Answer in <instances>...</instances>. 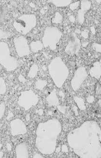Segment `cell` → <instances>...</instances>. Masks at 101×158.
<instances>
[{
  "label": "cell",
  "instance_id": "7a4b0ae2",
  "mask_svg": "<svg viewBox=\"0 0 101 158\" xmlns=\"http://www.w3.org/2000/svg\"><path fill=\"white\" fill-rule=\"evenodd\" d=\"M62 131L59 120L54 118L41 122L36 129L35 145L38 151L44 155H50L55 151L57 139Z\"/></svg>",
  "mask_w": 101,
  "mask_h": 158
},
{
  "label": "cell",
  "instance_id": "cb8c5ba5",
  "mask_svg": "<svg viewBox=\"0 0 101 158\" xmlns=\"http://www.w3.org/2000/svg\"><path fill=\"white\" fill-rule=\"evenodd\" d=\"M12 33L10 32H6L5 31L0 30V40L1 39H7L10 37Z\"/></svg>",
  "mask_w": 101,
  "mask_h": 158
},
{
  "label": "cell",
  "instance_id": "d4e9b609",
  "mask_svg": "<svg viewBox=\"0 0 101 158\" xmlns=\"http://www.w3.org/2000/svg\"><path fill=\"white\" fill-rule=\"evenodd\" d=\"M5 109H6V105L5 102H2L0 104V119H1L3 117Z\"/></svg>",
  "mask_w": 101,
  "mask_h": 158
},
{
  "label": "cell",
  "instance_id": "74e56055",
  "mask_svg": "<svg viewBox=\"0 0 101 158\" xmlns=\"http://www.w3.org/2000/svg\"><path fill=\"white\" fill-rule=\"evenodd\" d=\"M59 95L61 97H62V100H64V98L65 97V94L62 91H60L59 92Z\"/></svg>",
  "mask_w": 101,
  "mask_h": 158
},
{
  "label": "cell",
  "instance_id": "8d00e7d4",
  "mask_svg": "<svg viewBox=\"0 0 101 158\" xmlns=\"http://www.w3.org/2000/svg\"><path fill=\"white\" fill-rule=\"evenodd\" d=\"M33 158H43V157L42 156V155L40 154L39 153L35 154V155H33Z\"/></svg>",
  "mask_w": 101,
  "mask_h": 158
},
{
  "label": "cell",
  "instance_id": "60d3db41",
  "mask_svg": "<svg viewBox=\"0 0 101 158\" xmlns=\"http://www.w3.org/2000/svg\"><path fill=\"white\" fill-rule=\"evenodd\" d=\"M88 42H82V44H81V45H82L84 47H86L87 45H88Z\"/></svg>",
  "mask_w": 101,
  "mask_h": 158
},
{
  "label": "cell",
  "instance_id": "52a82bcc",
  "mask_svg": "<svg viewBox=\"0 0 101 158\" xmlns=\"http://www.w3.org/2000/svg\"><path fill=\"white\" fill-rule=\"evenodd\" d=\"M39 100L38 96L33 90H26L21 93L18 97V104L27 111L36 105Z\"/></svg>",
  "mask_w": 101,
  "mask_h": 158
},
{
  "label": "cell",
  "instance_id": "8992f818",
  "mask_svg": "<svg viewBox=\"0 0 101 158\" xmlns=\"http://www.w3.org/2000/svg\"><path fill=\"white\" fill-rule=\"evenodd\" d=\"M0 64L8 71H14L18 67L17 60L11 55L9 45L0 42Z\"/></svg>",
  "mask_w": 101,
  "mask_h": 158
},
{
  "label": "cell",
  "instance_id": "d6986e66",
  "mask_svg": "<svg viewBox=\"0 0 101 158\" xmlns=\"http://www.w3.org/2000/svg\"><path fill=\"white\" fill-rule=\"evenodd\" d=\"M74 99L75 103H76L78 108L81 110H84L86 109V106L84 100L82 97L78 96H75L74 97Z\"/></svg>",
  "mask_w": 101,
  "mask_h": 158
},
{
  "label": "cell",
  "instance_id": "ffe728a7",
  "mask_svg": "<svg viewBox=\"0 0 101 158\" xmlns=\"http://www.w3.org/2000/svg\"><path fill=\"white\" fill-rule=\"evenodd\" d=\"M39 71V67L36 64H33L32 67H31L30 69L29 70L28 77L29 78H33L36 77L38 72Z\"/></svg>",
  "mask_w": 101,
  "mask_h": 158
},
{
  "label": "cell",
  "instance_id": "9c48e42d",
  "mask_svg": "<svg viewBox=\"0 0 101 158\" xmlns=\"http://www.w3.org/2000/svg\"><path fill=\"white\" fill-rule=\"evenodd\" d=\"M13 43L16 52L19 57H25L30 54V48L27 40L23 36H20L13 39Z\"/></svg>",
  "mask_w": 101,
  "mask_h": 158
},
{
  "label": "cell",
  "instance_id": "6da1fadb",
  "mask_svg": "<svg viewBox=\"0 0 101 158\" xmlns=\"http://www.w3.org/2000/svg\"><path fill=\"white\" fill-rule=\"evenodd\" d=\"M70 147L82 158L101 157V131L95 121H87L67 135Z\"/></svg>",
  "mask_w": 101,
  "mask_h": 158
},
{
  "label": "cell",
  "instance_id": "8fae6325",
  "mask_svg": "<svg viewBox=\"0 0 101 158\" xmlns=\"http://www.w3.org/2000/svg\"><path fill=\"white\" fill-rule=\"evenodd\" d=\"M11 133L13 136L24 135L27 132L25 123L20 119H13L10 123Z\"/></svg>",
  "mask_w": 101,
  "mask_h": 158
},
{
  "label": "cell",
  "instance_id": "1f68e13d",
  "mask_svg": "<svg viewBox=\"0 0 101 158\" xmlns=\"http://www.w3.org/2000/svg\"><path fill=\"white\" fill-rule=\"evenodd\" d=\"M61 151L62 152H65V153H67L69 151L68 147L66 145L64 144L62 145V146L61 147Z\"/></svg>",
  "mask_w": 101,
  "mask_h": 158
},
{
  "label": "cell",
  "instance_id": "5b68a950",
  "mask_svg": "<svg viewBox=\"0 0 101 158\" xmlns=\"http://www.w3.org/2000/svg\"><path fill=\"white\" fill-rule=\"evenodd\" d=\"M62 33L58 28L48 26L45 29L42 43L45 48L49 47L52 50L56 49L57 45L62 37Z\"/></svg>",
  "mask_w": 101,
  "mask_h": 158
},
{
  "label": "cell",
  "instance_id": "ab89813d",
  "mask_svg": "<svg viewBox=\"0 0 101 158\" xmlns=\"http://www.w3.org/2000/svg\"><path fill=\"white\" fill-rule=\"evenodd\" d=\"M55 151H56V152H57V153H59V152L61 151V147H57V148H56V149H55Z\"/></svg>",
  "mask_w": 101,
  "mask_h": 158
},
{
  "label": "cell",
  "instance_id": "603a6c76",
  "mask_svg": "<svg viewBox=\"0 0 101 158\" xmlns=\"http://www.w3.org/2000/svg\"><path fill=\"white\" fill-rule=\"evenodd\" d=\"M63 18L62 15L57 12L55 14L54 17L52 19V23H62Z\"/></svg>",
  "mask_w": 101,
  "mask_h": 158
},
{
  "label": "cell",
  "instance_id": "30bf717a",
  "mask_svg": "<svg viewBox=\"0 0 101 158\" xmlns=\"http://www.w3.org/2000/svg\"><path fill=\"white\" fill-rule=\"evenodd\" d=\"M87 76L88 74L84 67H79L77 69L71 81V86L74 91L80 89Z\"/></svg>",
  "mask_w": 101,
  "mask_h": 158
},
{
  "label": "cell",
  "instance_id": "7bdbcfd3",
  "mask_svg": "<svg viewBox=\"0 0 101 158\" xmlns=\"http://www.w3.org/2000/svg\"><path fill=\"white\" fill-rule=\"evenodd\" d=\"M3 151H0V158H3Z\"/></svg>",
  "mask_w": 101,
  "mask_h": 158
},
{
  "label": "cell",
  "instance_id": "7c38bea8",
  "mask_svg": "<svg viewBox=\"0 0 101 158\" xmlns=\"http://www.w3.org/2000/svg\"><path fill=\"white\" fill-rule=\"evenodd\" d=\"M91 7V2L89 0H82L81 2V8L78 11V21L82 25L85 20V15Z\"/></svg>",
  "mask_w": 101,
  "mask_h": 158
},
{
  "label": "cell",
  "instance_id": "d6a6232c",
  "mask_svg": "<svg viewBox=\"0 0 101 158\" xmlns=\"http://www.w3.org/2000/svg\"><path fill=\"white\" fill-rule=\"evenodd\" d=\"M72 109H73V110H74V114H75V116H78L79 113H78V108H77L76 106H74Z\"/></svg>",
  "mask_w": 101,
  "mask_h": 158
},
{
  "label": "cell",
  "instance_id": "e575fe53",
  "mask_svg": "<svg viewBox=\"0 0 101 158\" xmlns=\"http://www.w3.org/2000/svg\"><path fill=\"white\" fill-rule=\"evenodd\" d=\"M19 79L20 80V81L21 82H23V83H25V79L24 78V77L23 76V75H19Z\"/></svg>",
  "mask_w": 101,
  "mask_h": 158
},
{
  "label": "cell",
  "instance_id": "f1b7e54d",
  "mask_svg": "<svg viewBox=\"0 0 101 158\" xmlns=\"http://www.w3.org/2000/svg\"><path fill=\"white\" fill-rule=\"evenodd\" d=\"M86 100L88 102V103L90 104L93 103L94 101V97L93 96H89L87 97Z\"/></svg>",
  "mask_w": 101,
  "mask_h": 158
},
{
  "label": "cell",
  "instance_id": "836d02e7",
  "mask_svg": "<svg viewBox=\"0 0 101 158\" xmlns=\"http://www.w3.org/2000/svg\"><path fill=\"white\" fill-rule=\"evenodd\" d=\"M36 113L38 114V115H39L40 116H42V115H43V113H44V111L42 109H39V110H36Z\"/></svg>",
  "mask_w": 101,
  "mask_h": 158
},
{
  "label": "cell",
  "instance_id": "9a60e30c",
  "mask_svg": "<svg viewBox=\"0 0 101 158\" xmlns=\"http://www.w3.org/2000/svg\"><path fill=\"white\" fill-rule=\"evenodd\" d=\"M46 101L49 107L58 106L59 105V100L57 96L56 89H54L46 97Z\"/></svg>",
  "mask_w": 101,
  "mask_h": 158
},
{
  "label": "cell",
  "instance_id": "83f0119b",
  "mask_svg": "<svg viewBox=\"0 0 101 158\" xmlns=\"http://www.w3.org/2000/svg\"><path fill=\"white\" fill-rule=\"evenodd\" d=\"M57 107V109H58L59 111L61 112V113H62V114H65V112H66V107H65V106H61L58 105Z\"/></svg>",
  "mask_w": 101,
  "mask_h": 158
},
{
  "label": "cell",
  "instance_id": "44dd1931",
  "mask_svg": "<svg viewBox=\"0 0 101 158\" xmlns=\"http://www.w3.org/2000/svg\"><path fill=\"white\" fill-rule=\"evenodd\" d=\"M47 81L45 80L38 79L35 83V88L38 90H42L46 87Z\"/></svg>",
  "mask_w": 101,
  "mask_h": 158
},
{
  "label": "cell",
  "instance_id": "3957f363",
  "mask_svg": "<svg viewBox=\"0 0 101 158\" xmlns=\"http://www.w3.org/2000/svg\"><path fill=\"white\" fill-rule=\"evenodd\" d=\"M49 74L55 86L61 88L68 78L69 71L60 57H56L51 61L48 67Z\"/></svg>",
  "mask_w": 101,
  "mask_h": 158
},
{
  "label": "cell",
  "instance_id": "e0dca14e",
  "mask_svg": "<svg viewBox=\"0 0 101 158\" xmlns=\"http://www.w3.org/2000/svg\"><path fill=\"white\" fill-rule=\"evenodd\" d=\"M30 47L32 52L37 53L43 48V45L41 41H33L31 43Z\"/></svg>",
  "mask_w": 101,
  "mask_h": 158
},
{
  "label": "cell",
  "instance_id": "4dcf8cb0",
  "mask_svg": "<svg viewBox=\"0 0 101 158\" xmlns=\"http://www.w3.org/2000/svg\"><path fill=\"white\" fill-rule=\"evenodd\" d=\"M95 91H96V93L97 95H99L101 94V86H100V84H99V83H98V84H97Z\"/></svg>",
  "mask_w": 101,
  "mask_h": 158
},
{
  "label": "cell",
  "instance_id": "5bb4252c",
  "mask_svg": "<svg viewBox=\"0 0 101 158\" xmlns=\"http://www.w3.org/2000/svg\"><path fill=\"white\" fill-rule=\"evenodd\" d=\"M89 74L91 77L97 79L100 78L101 75V62L97 61L94 63L92 67L90 69Z\"/></svg>",
  "mask_w": 101,
  "mask_h": 158
},
{
  "label": "cell",
  "instance_id": "484cf974",
  "mask_svg": "<svg viewBox=\"0 0 101 158\" xmlns=\"http://www.w3.org/2000/svg\"><path fill=\"white\" fill-rule=\"evenodd\" d=\"M80 4V1H78L76 2H74V3H71L70 5V9L72 11L75 10V9H77L78 7L79 6Z\"/></svg>",
  "mask_w": 101,
  "mask_h": 158
},
{
  "label": "cell",
  "instance_id": "f6af8a7d",
  "mask_svg": "<svg viewBox=\"0 0 101 158\" xmlns=\"http://www.w3.org/2000/svg\"><path fill=\"white\" fill-rule=\"evenodd\" d=\"M2 147H3V145H2V144L0 143V149H1V148H2Z\"/></svg>",
  "mask_w": 101,
  "mask_h": 158
},
{
  "label": "cell",
  "instance_id": "4316f807",
  "mask_svg": "<svg viewBox=\"0 0 101 158\" xmlns=\"http://www.w3.org/2000/svg\"><path fill=\"white\" fill-rule=\"evenodd\" d=\"M92 48L97 52L101 53V45L100 44H97L94 43L92 45Z\"/></svg>",
  "mask_w": 101,
  "mask_h": 158
},
{
  "label": "cell",
  "instance_id": "ee69618b",
  "mask_svg": "<svg viewBox=\"0 0 101 158\" xmlns=\"http://www.w3.org/2000/svg\"><path fill=\"white\" fill-rule=\"evenodd\" d=\"M95 1L97 2V3H101V0H95Z\"/></svg>",
  "mask_w": 101,
  "mask_h": 158
},
{
  "label": "cell",
  "instance_id": "b9f144b4",
  "mask_svg": "<svg viewBox=\"0 0 101 158\" xmlns=\"http://www.w3.org/2000/svg\"><path fill=\"white\" fill-rule=\"evenodd\" d=\"M30 115L29 114L26 115V120L27 121H29L30 120Z\"/></svg>",
  "mask_w": 101,
  "mask_h": 158
},
{
  "label": "cell",
  "instance_id": "d590c367",
  "mask_svg": "<svg viewBox=\"0 0 101 158\" xmlns=\"http://www.w3.org/2000/svg\"><path fill=\"white\" fill-rule=\"evenodd\" d=\"M13 117V113L11 112H9V114L8 115L7 117V120H9V119H10L11 118H12V117Z\"/></svg>",
  "mask_w": 101,
  "mask_h": 158
},
{
  "label": "cell",
  "instance_id": "2e32d148",
  "mask_svg": "<svg viewBox=\"0 0 101 158\" xmlns=\"http://www.w3.org/2000/svg\"><path fill=\"white\" fill-rule=\"evenodd\" d=\"M57 7H64L70 5L72 0H47Z\"/></svg>",
  "mask_w": 101,
  "mask_h": 158
},
{
  "label": "cell",
  "instance_id": "f35d334b",
  "mask_svg": "<svg viewBox=\"0 0 101 158\" xmlns=\"http://www.w3.org/2000/svg\"><path fill=\"white\" fill-rule=\"evenodd\" d=\"M7 148L8 151H12V146H11V145L9 143H7Z\"/></svg>",
  "mask_w": 101,
  "mask_h": 158
},
{
  "label": "cell",
  "instance_id": "277c9868",
  "mask_svg": "<svg viewBox=\"0 0 101 158\" xmlns=\"http://www.w3.org/2000/svg\"><path fill=\"white\" fill-rule=\"evenodd\" d=\"M37 18L33 14H25L14 21L13 27L19 33L26 35L36 26Z\"/></svg>",
  "mask_w": 101,
  "mask_h": 158
},
{
  "label": "cell",
  "instance_id": "ac0fdd59",
  "mask_svg": "<svg viewBox=\"0 0 101 158\" xmlns=\"http://www.w3.org/2000/svg\"><path fill=\"white\" fill-rule=\"evenodd\" d=\"M8 10L5 6L0 5V25L3 23L6 20Z\"/></svg>",
  "mask_w": 101,
  "mask_h": 158
},
{
  "label": "cell",
  "instance_id": "f546056e",
  "mask_svg": "<svg viewBox=\"0 0 101 158\" xmlns=\"http://www.w3.org/2000/svg\"><path fill=\"white\" fill-rule=\"evenodd\" d=\"M88 34H89V32H88V30H84L81 32L82 36L84 38H86V39L88 37V35H89Z\"/></svg>",
  "mask_w": 101,
  "mask_h": 158
},
{
  "label": "cell",
  "instance_id": "4fadbf2b",
  "mask_svg": "<svg viewBox=\"0 0 101 158\" xmlns=\"http://www.w3.org/2000/svg\"><path fill=\"white\" fill-rule=\"evenodd\" d=\"M15 152L17 158H29V146L27 143L22 142L17 145L15 148Z\"/></svg>",
  "mask_w": 101,
  "mask_h": 158
},
{
  "label": "cell",
  "instance_id": "7402d4cb",
  "mask_svg": "<svg viewBox=\"0 0 101 158\" xmlns=\"http://www.w3.org/2000/svg\"><path fill=\"white\" fill-rule=\"evenodd\" d=\"M6 86L3 78L0 77V95H3L6 93Z\"/></svg>",
  "mask_w": 101,
  "mask_h": 158
},
{
  "label": "cell",
  "instance_id": "ba28073f",
  "mask_svg": "<svg viewBox=\"0 0 101 158\" xmlns=\"http://www.w3.org/2000/svg\"><path fill=\"white\" fill-rule=\"evenodd\" d=\"M67 41L68 44L65 49L66 53L69 55H74L77 54L81 49L82 45L80 40L76 35L74 33L68 34Z\"/></svg>",
  "mask_w": 101,
  "mask_h": 158
}]
</instances>
